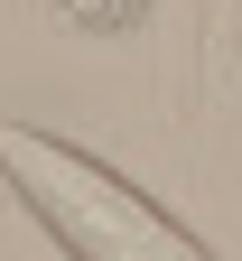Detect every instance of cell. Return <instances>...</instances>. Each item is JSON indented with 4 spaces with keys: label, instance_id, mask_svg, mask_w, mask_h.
<instances>
[{
    "label": "cell",
    "instance_id": "6da1fadb",
    "mask_svg": "<svg viewBox=\"0 0 242 261\" xmlns=\"http://www.w3.org/2000/svg\"><path fill=\"white\" fill-rule=\"evenodd\" d=\"M0 187L28 205V224L65 261H224L214 243L177 224L140 177H121L112 159H93L56 130L0 121Z\"/></svg>",
    "mask_w": 242,
    "mask_h": 261
},
{
    "label": "cell",
    "instance_id": "7a4b0ae2",
    "mask_svg": "<svg viewBox=\"0 0 242 261\" xmlns=\"http://www.w3.org/2000/svg\"><path fill=\"white\" fill-rule=\"evenodd\" d=\"M149 0H56V19L65 28H84V38H112V28H140Z\"/></svg>",
    "mask_w": 242,
    "mask_h": 261
}]
</instances>
